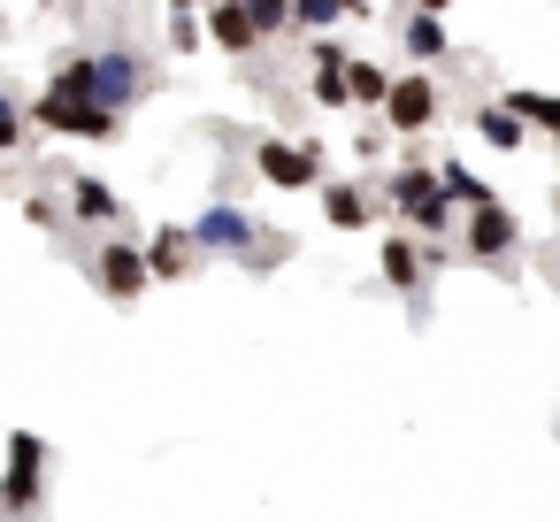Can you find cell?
Masks as SVG:
<instances>
[{
	"mask_svg": "<svg viewBox=\"0 0 560 522\" xmlns=\"http://www.w3.org/2000/svg\"><path fill=\"white\" fill-rule=\"evenodd\" d=\"M384 200L407 216V231H415V239H422V231L438 239V231H445V216H453V193H445V177H430L422 162H407V170L384 185Z\"/></svg>",
	"mask_w": 560,
	"mask_h": 522,
	"instance_id": "cell-1",
	"label": "cell"
},
{
	"mask_svg": "<svg viewBox=\"0 0 560 522\" xmlns=\"http://www.w3.org/2000/svg\"><path fill=\"white\" fill-rule=\"evenodd\" d=\"M254 170L277 185V193H307L315 177H323V147L307 139V147H292V139H261L254 147Z\"/></svg>",
	"mask_w": 560,
	"mask_h": 522,
	"instance_id": "cell-2",
	"label": "cell"
},
{
	"mask_svg": "<svg viewBox=\"0 0 560 522\" xmlns=\"http://www.w3.org/2000/svg\"><path fill=\"white\" fill-rule=\"evenodd\" d=\"M32 124H47L55 139H116V108H93V101H39Z\"/></svg>",
	"mask_w": 560,
	"mask_h": 522,
	"instance_id": "cell-3",
	"label": "cell"
},
{
	"mask_svg": "<svg viewBox=\"0 0 560 522\" xmlns=\"http://www.w3.org/2000/svg\"><path fill=\"white\" fill-rule=\"evenodd\" d=\"M147 277H154V262H147V254H139V246H124V239H116V246H101V254H93V285H101V292H108V300H116V308H131V300H139V285H147Z\"/></svg>",
	"mask_w": 560,
	"mask_h": 522,
	"instance_id": "cell-4",
	"label": "cell"
},
{
	"mask_svg": "<svg viewBox=\"0 0 560 522\" xmlns=\"http://www.w3.org/2000/svg\"><path fill=\"white\" fill-rule=\"evenodd\" d=\"M39 461H47V438L39 430H16L9 438V484H0V491H9V514H32L39 507Z\"/></svg>",
	"mask_w": 560,
	"mask_h": 522,
	"instance_id": "cell-5",
	"label": "cell"
},
{
	"mask_svg": "<svg viewBox=\"0 0 560 522\" xmlns=\"http://www.w3.org/2000/svg\"><path fill=\"white\" fill-rule=\"evenodd\" d=\"M384 124L407 131V139H422V131L438 124V78H430V70H407L399 93H392V108H384Z\"/></svg>",
	"mask_w": 560,
	"mask_h": 522,
	"instance_id": "cell-6",
	"label": "cell"
},
{
	"mask_svg": "<svg viewBox=\"0 0 560 522\" xmlns=\"http://www.w3.org/2000/svg\"><path fill=\"white\" fill-rule=\"evenodd\" d=\"M147 93V70H139V55H93V108H131Z\"/></svg>",
	"mask_w": 560,
	"mask_h": 522,
	"instance_id": "cell-7",
	"label": "cell"
},
{
	"mask_svg": "<svg viewBox=\"0 0 560 522\" xmlns=\"http://www.w3.org/2000/svg\"><path fill=\"white\" fill-rule=\"evenodd\" d=\"M208 39H215L223 55H254V47H261V24L238 9V0H208Z\"/></svg>",
	"mask_w": 560,
	"mask_h": 522,
	"instance_id": "cell-8",
	"label": "cell"
},
{
	"mask_svg": "<svg viewBox=\"0 0 560 522\" xmlns=\"http://www.w3.org/2000/svg\"><path fill=\"white\" fill-rule=\"evenodd\" d=\"M192 239H200V246H215V254H246L261 231H254V216H238V208H208V216L192 223Z\"/></svg>",
	"mask_w": 560,
	"mask_h": 522,
	"instance_id": "cell-9",
	"label": "cell"
},
{
	"mask_svg": "<svg viewBox=\"0 0 560 522\" xmlns=\"http://www.w3.org/2000/svg\"><path fill=\"white\" fill-rule=\"evenodd\" d=\"M422 262H430V246H422L415 231H392V239H384V285L415 292V285H422Z\"/></svg>",
	"mask_w": 560,
	"mask_h": 522,
	"instance_id": "cell-10",
	"label": "cell"
},
{
	"mask_svg": "<svg viewBox=\"0 0 560 522\" xmlns=\"http://www.w3.org/2000/svg\"><path fill=\"white\" fill-rule=\"evenodd\" d=\"M62 185H70V208H78L85 223H124V200H116L108 177H62Z\"/></svg>",
	"mask_w": 560,
	"mask_h": 522,
	"instance_id": "cell-11",
	"label": "cell"
},
{
	"mask_svg": "<svg viewBox=\"0 0 560 522\" xmlns=\"http://www.w3.org/2000/svg\"><path fill=\"white\" fill-rule=\"evenodd\" d=\"M514 239H522V231H514V216H506V208H476V216H468V254H476V262L506 254Z\"/></svg>",
	"mask_w": 560,
	"mask_h": 522,
	"instance_id": "cell-12",
	"label": "cell"
},
{
	"mask_svg": "<svg viewBox=\"0 0 560 522\" xmlns=\"http://www.w3.org/2000/svg\"><path fill=\"white\" fill-rule=\"evenodd\" d=\"M399 39H407V55H415V62H422V70H430V62H445V55H453V39H445V16H430V9H415V16H407V32H399Z\"/></svg>",
	"mask_w": 560,
	"mask_h": 522,
	"instance_id": "cell-13",
	"label": "cell"
},
{
	"mask_svg": "<svg viewBox=\"0 0 560 522\" xmlns=\"http://www.w3.org/2000/svg\"><path fill=\"white\" fill-rule=\"evenodd\" d=\"M323 223L330 231H369V193L361 185H323Z\"/></svg>",
	"mask_w": 560,
	"mask_h": 522,
	"instance_id": "cell-14",
	"label": "cell"
},
{
	"mask_svg": "<svg viewBox=\"0 0 560 522\" xmlns=\"http://www.w3.org/2000/svg\"><path fill=\"white\" fill-rule=\"evenodd\" d=\"M192 246H200V239H192V231H177V223H170V231H154V246H147L154 277H185V269H192Z\"/></svg>",
	"mask_w": 560,
	"mask_h": 522,
	"instance_id": "cell-15",
	"label": "cell"
},
{
	"mask_svg": "<svg viewBox=\"0 0 560 522\" xmlns=\"http://www.w3.org/2000/svg\"><path fill=\"white\" fill-rule=\"evenodd\" d=\"M476 139H491L499 154H514V147H522V116H514L506 101H483V108H476Z\"/></svg>",
	"mask_w": 560,
	"mask_h": 522,
	"instance_id": "cell-16",
	"label": "cell"
},
{
	"mask_svg": "<svg viewBox=\"0 0 560 522\" xmlns=\"http://www.w3.org/2000/svg\"><path fill=\"white\" fill-rule=\"evenodd\" d=\"M392 93H399V78H392L384 62H361V55H353V101H361V108H392Z\"/></svg>",
	"mask_w": 560,
	"mask_h": 522,
	"instance_id": "cell-17",
	"label": "cell"
},
{
	"mask_svg": "<svg viewBox=\"0 0 560 522\" xmlns=\"http://www.w3.org/2000/svg\"><path fill=\"white\" fill-rule=\"evenodd\" d=\"M208 39V16H200V0H170V47L177 55H192Z\"/></svg>",
	"mask_w": 560,
	"mask_h": 522,
	"instance_id": "cell-18",
	"label": "cell"
},
{
	"mask_svg": "<svg viewBox=\"0 0 560 522\" xmlns=\"http://www.w3.org/2000/svg\"><path fill=\"white\" fill-rule=\"evenodd\" d=\"M47 93H55V101H93V55H70Z\"/></svg>",
	"mask_w": 560,
	"mask_h": 522,
	"instance_id": "cell-19",
	"label": "cell"
},
{
	"mask_svg": "<svg viewBox=\"0 0 560 522\" xmlns=\"http://www.w3.org/2000/svg\"><path fill=\"white\" fill-rule=\"evenodd\" d=\"M438 177H445V193H453V200H460L468 216H476V208H499V200H491V185H476V177H468L460 162H438Z\"/></svg>",
	"mask_w": 560,
	"mask_h": 522,
	"instance_id": "cell-20",
	"label": "cell"
},
{
	"mask_svg": "<svg viewBox=\"0 0 560 522\" xmlns=\"http://www.w3.org/2000/svg\"><path fill=\"white\" fill-rule=\"evenodd\" d=\"M338 16H353V0H292V24L300 32H330Z\"/></svg>",
	"mask_w": 560,
	"mask_h": 522,
	"instance_id": "cell-21",
	"label": "cell"
},
{
	"mask_svg": "<svg viewBox=\"0 0 560 522\" xmlns=\"http://www.w3.org/2000/svg\"><path fill=\"white\" fill-rule=\"evenodd\" d=\"M24 139H32V116H24L16 101H0V147H9V154H16Z\"/></svg>",
	"mask_w": 560,
	"mask_h": 522,
	"instance_id": "cell-22",
	"label": "cell"
},
{
	"mask_svg": "<svg viewBox=\"0 0 560 522\" xmlns=\"http://www.w3.org/2000/svg\"><path fill=\"white\" fill-rule=\"evenodd\" d=\"M415 9H430V16H445V0H415Z\"/></svg>",
	"mask_w": 560,
	"mask_h": 522,
	"instance_id": "cell-23",
	"label": "cell"
}]
</instances>
